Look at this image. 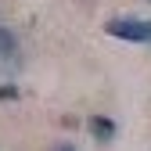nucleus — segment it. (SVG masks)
<instances>
[{
  "instance_id": "obj_4",
  "label": "nucleus",
  "mask_w": 151,
  "mask_h": 151,
  "mask_svg": "<svg viewBox=\"0 0 151 151\" xmlns=\"http://www.w3.org/2000/svg\"><path fill=\"white\" fill-rule=\"evenodd\" d=\"M58 151H76V147H72V144H61V147H58Z\"/></svg>"
},
{
  "instance_id": "obj_2",
  "label": "nucleus",
  "mask_w": 151,
  "mask_h": 151,
  "mask_svg": "<svg viewBox=\"0 0 151 151\" xmlns=\"http://www.w3.org/2000/svg\"><path fill=\"white\" fill-rule=\"evenodd\" d=\"M90 137L97 140V144H111V140H115V119L93 115V119H90Z\"/></svg>"
},
{
  "instance_id": "obj_1",
  "label": "nucleus",
  "mask_w": 151,
  "mask_h": 151,
  "mask_svg": "<svg viewBox=\"0 0 151 151\" xmlns=\"http://www.w3.org/2000/svg\"><path fill=\"white\" fill-rule=\"evenodd\" d=\"M104 32L115 36L122 43H151V18H137V14H115L104 22Z\"/></svg>"
},
{
  "instance_id": "obj_5",
  "label": "nucleus",
  "mask_w": 151,
  "mask_h": 151,
  "mask_svg": "<svg viewBox=\"0 0 151 151\" xmlns=\"http://www.w3.org/2000/svg\"><path fill=\"white\" fill-rule=\"evenodd\" d=\"M147 4H151V0H147Z\"/></svg>"
},
{
  "instance_id": "obj_3",
  "label": "nucleus",
  "mask_w": 151,
  "mask_h": 151,
  "mask_svg": "<svg viewBox=\"0 0 151 151\" xmlns=\"http://www.w3.org/2000/svg\"><path fill=\"white\" fill-rule=\"evenodd\" d=\"M0 61H4V65H14L18 61V36L7 25H0Z\"/></svg>"
}]
</instances>
